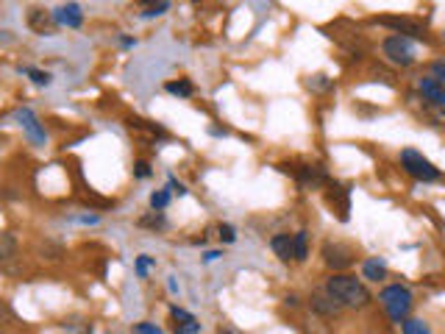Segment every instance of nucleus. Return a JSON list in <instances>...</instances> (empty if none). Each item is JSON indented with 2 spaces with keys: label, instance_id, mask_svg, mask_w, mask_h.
Here are the masks:
<instances>
[{
  "label": "nucleus",
  "instance_id": "nucleus-1",
  "mask_svg": "<svg viewBox=\"0 0 445 334\" xmlns=\"http://www.w3.org/2000/svg\"><path fill=\"white\" fill-rule=\"evenodd\" d=\"M326 295H331L340 306H351V309H365L373 301L370 290L356 276H348V273H334L326 281Z\"/></svg>",
  "mask_w": 445,
  "mask_h": 334
},
{
  "label": "nucleus",
  "instance_id": "nucleus-2",
  "mask_svg": "<svg viewBox=\"0 0 445 334\" xmlns=\"http://www.w3.org/2000/svg\"><path fill=\"white\" fill-rule=\"evenodd\" d=\"M378 301H381V306H384V312L395 320V323H403L406 317H409V312H412V290L409 287H403V284H390V287H384L381 292H378Z\"/></svg>",
  "mask_w": 445,
  "mask_h": 334
},
{
  "label": "nucleus",
  "instance_id": "nucleus-3",
  "mask_svg": "<svg viewBox=\"0 0 445 334\" xmlns=\"http://www.w3.org/2000/svg\"><path fill=\"white\" fill-rule=\"evenodd\" d=\"M401 167H403V173H409L415 182H437L439 179V170L415 148L401 150Z\"/></svg>",
  "mask_w": 445,
  "mask_h": 334
},
{
  "label": "nucleus",
  "instance_id": "nucleus-4",
  "mask_svg": "<svg viewBox=\"0 0 445 334\" xmlns=\"http://www.w3.org/2000/svg\"><path fill=\"white\" fill-rule=\"evenodd\" d=\"M381 53H384L392 64H398V67L415 64V45H412L406 37H398V34L387 37V39L381 42Z\"/></svg>",
  "mask_w": 445,
  "mask_h": 334
},
{
  "label": "nucleus",
  "instance_id": "nucleus-5",
  "mask_svg": "<svg viewBox=\"0 0 445 334\" xmlns=\"http://www.w3.org/2000/svg\"><path fill=\"white\" fill-rule=\"evenodd\" d=\"M376 23L392 28L398 37H406V39L409 37H426V23L415 20V17H378Z\"/></svg>",
  "mask_w": 445,
  "mask_h": 334
},
{
  "label": "nucleus",
  "instance_id": "nucleus-6",
  "mask_svg": "<svg viewBox=\"0 0 445 334\" xmlns=\"http://www.w3.org/2000/svg\"><path fill=\"white\" fill-rule=\"evenodd\" d=\"M17 120H20V125H23V131H26V137L31 139V145H45L48 142V134H45V125L40 123V117L28 109V106H23V109H17Z\"/></svg>",
  "mask_w": 445,
  "mask_h": 334
},
{
  "label": "nucleus",
  "instance_id": "nucleus-7",
  "mask_svg": "<svg viewBox=\"0 0 445 334\" xmlns=\"http://www.w3.org/2000/svg\"><path fill=\"white\" fill-rule=\"evenodd\" d=\"M323 259H326V265L334 267V270H345V267L354 265V254H351L348 248H342V245H334V243H326V245H323Z\"/></svg>",
  "mask_w": 445,
  "mask_h": 334
},
{
  "label": "nucleus",
  "instance_id": "nucleus-8",
  "mask_svg": "<svg viewBox=\"0 0 445 334\" xmlns=\"http://www.w3.org/2000/svg\"><path fill=\"white\" fill-rule=\"evenodd\" d=\"M295 179H298V184L301 187H320L323 182H326V170L323 167H317V164H301V167H295Z\"/></svg>",
  "mask_w": 445,
  "mask_h": 334
},
{
  "label": "nucleus",
  "instance_id": "nucleus-9",
  "mask_svg": "<svg viewBox=\"0 0 445 334\" xmlns=\"http://www.w3.org/2000/svg\"><path fill=\"white\" fill-rule=\"evenodd\" d=\"M53 23L56 26H67V28H81L84 23V12L78 3H67V6H59L53 12Z\"/></svg>",
  "mask_w": 445,
  "mask_h": 334
},
{
  "label": "nucleus",
  "instance_id": "nucleus-10",
  "mask_svg": "<svg viewBox=\"0 0 445 334\" xmlns=\"http://www.w3.org/2000/svg\"><path fill=\"white\" fill-rule=\"evenodd\" d=\"M348 198H351V190H348V187H342V184H331V187H329V204L337 206L340 220H348V212H351Z\"/></svg>",
  "mask_w": 445,
  "mask_h": 334
},
{
  "label": "nucleus",
  "instance_id": "nucleus-11",
  "mask_svg": "<svg viewBox=\"0 0 445 334\" xmlns=\"http://www.w3.org/2000/svg\"><path fill=\"white\" fill-rule=\"evenodd\" d=\"M417 89H420V95H423L428 103H434V106H445V87H442V84H437L431 76H428V78H420V81H417Z\"/></svg>",
  "mask_w": 445,
  "mask_h": 334
},
{
  "label": "nucleus",
  "instance_id": "nucleus-12",
  "mask_svg": "<svg viewBox=\"0 0 445 334\" xmlns=\"http://www.w3.org/2000/svg\"><path fill=\"white\" fill-rule=\"evenodd\" d=\"M362 276H365L367 281H381V279L387 276V262H384L381 256H370V259H365V265H362Z\"/></svg>",
  "mask_w": 445,
  "mask_h": 334
},
{
  "label": "nucleus",
  "instance_id": "nucleus-13",
  "mask_svg": "<svg viewBox=\"0 0 445 334\" xmlns=\"http://www.w3.org/2000/svg\"><path fill=\"white\" fill-rule=\"evenodd\" d=\"M312 309H315L317 315H326V317H331V315H337L342 306H340V304H337L331 295H320V292H317V295H312Z\"/></svg>",
  "mask_w": 445,
  "mask_h": 334
},
{
  "label": "nucleus",
  "instance_id": "nucleus-14",
  "mask_svg": "<svg viewBox=\"0 0 445 334\" xmlns=\"http://www.w3.org/2000/svg\"><path fill=\"white\" fill-rule=\"evenodd\" d=\"M270 248L276 251V256H279L281 262H290V259H293V237H290V234H276V237L270 240Z\"/></svg>",
  "mask_w": 445,
  "mask_h": 334
},
{
  "label": "nucleus",
  "instance_id": "nucleus-15",
  "mask_svg": "<svg viewBox=\"0 0 445 334\" xmlns=\"http://www.w3.org/2000/svg\"><path fill=\"white\" fill-rule=\"evenodd\" d=\"M17 254V240L12 231H0V262H9Z\"/></svg>",
  "mask_w": 445,
  "mask_h": 334
},
{
  "label": "nucleus",
  "instance_id": "nucleus-16",
  "mask_svg": "<svg viewBox=\"0 0 445 334\" xmlns=\"http://www.w3.org/2000/svg\"><path fill=\"white\" fill-rule=\"evenodd\" d=\"M51 20H53V17H48V15L40 12V9H34V12L28 15V26H31L37 34H51Z\"/></svg>",
  "mask_w": 445,
  "mask_h": 334
},
{
  "label": "nucleus",
  "instance_id": "nucleus-17",
  "mask_svg": "<svg viewBox=\"0 0 445 334\" xmlns=\"http://www.w3.org/2000/svg\"><path fill=\"white\" fill-rule=\"evenodd\" d=\"M306 237H309V231H298V234H293V259L295 262H304L306 256H309V248H306Z\"/></svg>",
  "mask_w": 445,
  "mask_h": 334
},
{
  "label": "nucleus",
  "instance_id": "nucleus-18",
  "mask_svg": "<svg viewBox=\"0 0 445 334\" xmlns=\"http://www.w3.org/2000/svg\"><path fill=\"white\" fill-rule=\"evenodd\" d=\"M164 89L170 92V95H178V98H189L192 92H195V87L186 81V78H178V81H167L164 84Z\"/></svg>",
  "mask_w": 445,
  "mask_h": 334
},
{
  "label": "nucleus",
  "instance_id": "nucleus-19",
  "mask_svg": "<svg viewBox=\"0 0 445 334\" xmlns=\"http://www.w3.org/2000/svg\"><path fill=\"white\" fill-rule=\"evenodd\" d=\"M401 328H403V334H431L428 323L420 320V317H406V320L401 323Z\"/></svg>",
  "mask_w": 445,
  "mask_h": 334
},
{
  "label": "nucleus",
  "instance_id": "nucleus-20",
  "mask_svg": "<svg viewBox=\"0 0 445 334\" xmlns=\"http://www.w3.org/2000/svg\"><path fill=\"white\" fill-rule=\"evenodd\" d=\"M142 229H164L167 226V220H164V215L162 212H150V215H142L139 220H137Z\"/></svg>",
  "mask_w": 445,
  "mask_h": 334
},
{
  "label": "nucleus",
  "instance_id": "nucleus-21",
  "mask_svg": "<svg viewBox=\"0 0 445 334\" xmlns=\"http://www.w3.org/2000/svg\"><path fill=\"white\" fill-rule=\"evenodd\" d=\"M20 73H23V76H31V81L40 84V87H48V84L53 81L51 73H42V70H37V67H20Z\"/></svg>",
  "mask_w": 445,
  "mask_h": 334
},
{
  "label": "nucleus",
  "instance_id": "nucleus-22",
  "mask_svg": "<svg viewBox=\"0 0 445 334\" xmlns=\"http://www.w3.org/2000/svg\"><path fill=\"white\" fill-rule=\"evenodd\" d=\"M167 204H170V193H167V190H156V193L150 195V206H153V212H162Z\"/></svg>",
  "mask_w": 445,
  "mask_h": 334
},
{
  "label": "nucleus",
  "instance_id": "nucleus-23",
  "mask_svg": "<svg viewBox=\"0 0 445 334\" xmlns=\"http://www.w3.org/2000/svg\"><path fill=\"white\" fill-rule=\"evenodd\" d=\"M167 9H170V3H150V6H145V9L139 12V17H145V20H148V17H162Z\"/></svg>",
  "mask_w": 445,
  "mask_h": 334
},
{
  "label": "nucleus",
  "instance_id": "nucleus-24",
  "mask_svg": "<svg viewBox=\"0 0 445 334\" xmlns=\"http://www.w3.org/2000/svg\"><path fill=\"white\" fill-rule=\"evenodd\" d=\"M170 315H173L175 326H181V323H192V320H195V315H192V312H186V309H181V306H170Z\"/></svg>",
  "mask_w": 445,
  "mask_h": 334
},
{
  "label": "nucleus",
  "instance_id": "nucleus-25",
  "mask_svg": "<svg viewBox=\"0 0 445 334\" xmlns=\"http://www.w3.org/2000/svg\"><path fill=\"white\" fill-rule=\"evenodd\" d=\"M431 78L445 87V59H437V62L431 64Z\"/></svg>",
  "mask_w": 445,
  "mask_h": 334
},
{
  "label": "nucleus",
  "instance_id": "nucleus-26",
  "mask_svg": "<svg viewBox=\"0 0 445 334\" xmlns=\"http://www.w3.org/2000/svg\"><path fill=\"white\" fill-rule=\"evenodd\" d=\"M150 267H153V259H150L148 254H142V256H137V273H139L142 279L148 276V270H150Z\"/></svg>",
  "mask_w": 445,
  "mask_h": 334
},
{
  "label": "nucleus",
  "instance_id": "nucleus-27",
  "mask_svg": "<svg viewBox=\"0 0 445 334\" xmlns=\"http://www.w3.org/2000/svg\"><path fill=\"white\" fill-rule=\"evenodd\" d=\"M131 331H134V334H164V331H162L156 323H137Z\"/></svg>",
  "mask_w": 445,
  "mask_h": 334
},
{
  "label": "nucleus",
  "instance_id": "nucleus-28",
  "mask_svg": "<svg viewBox=\"0 0 445 334\" xmlns=\"http://www.w3.org/2000/svg\"><path fill=\"white\" fill-rule=\"evenodd\" d=\"M220 240H222V243H234V240H237V231H234V226L222 223V226H220Z\"/></svg>",
  "mask_w": 445,
  "mask_h": 334
},
{
  "label": "nucleus",
  "instance_id": "nucleus-29",
  "mask_svg": "<svg viewBox=\"0 0 445 334\" xmlns=\"http://www.w3.org/2000/svg\"><path fill=\"white\" fill-rule=\"evenodd\" d=\"M134 173H137V179H148V176H150V164H148V161H137Z\"/></svg>",
  "mask_w": 445,
  "mask_h": 334
},
{
  "label": "nucleus",
  "instance_id": "nucleus-30",
  "mask_svg": "<svg viewBox=\"0 0 445 334\" xmlns=\"http://www.w3.org/2000/svg\"><path fill=\"white\" fill-rule=\"evenodd\" d=\"M309 87H315V89H329L331 81H326V76H315V78L309 81Z\"/></svg>",
  "mask_w": 445,
  "mask_h": 334
},
{
  "label": "nucleus",
  "instance_id": "nucleus-31",
  "mask_svg": "<svg viewBox=\"0 0 445 334\" xmlns=\"http://www.w3.org/2000/svg\"><path fill=\"white\" fill-rule=\"evenodd\" d=\"M217 334H243L237 326H232V323H220V328H217Z\"/></svg>",
  "mask_w": 445,
  "mask_h": 334
},
{
  "label": "nucleus",
  "instance_id": "nucleus-32",
  "mask_svg": "<svg viewBox=\"0 0 445 334\" xmlns=\"http://www.w3.org/2000/svg\"><path fill=\"white\" fill-rule=\"evenodd\" d=\"M167 187H170L173 193H178V195H186V187H184V184H178L175 179H170V182H167Z\"/></svg>",
  "mask_w": 445,
  "mask_h": 334
},
{
  "label": "nucleus",
  "instance_id": "nucleus-33",
  "mask_svg": "<svg viewBox=\"0 0 445 334\" xmlns=\"http://www.w3.org/2000/svg\"><path fill=\"white\" fill-rule=\"evenodd\" d=\"M0 317H12V309H9V304H3V301H0Z\"/></svg>",
  "mask_w": 445,
  "mask_h": 334
},
{
  "label": "nucleus",
  "instance_id": "nucleus-34",
  "mask_svg": "<svg viewBox=\"0 0 445 334\" xmlns=\"http://www.w3.org/2000/svg\"><path fill=\"white\" fill-rule=\"evenodd\" d=\"M220 256H222L220 251H206V256H203V259H206V262H214V259H220Z\"/></svg>",
  "mask_w": 445,
  "mask_h": 334
},
{
  "label": "nucleus",
  "instance_id": "nucleus-35",
  "mask_svg": "<svg viewBox=\"0 0 445 334\" xmlns=\"http://www.w3.org/2000/svg\"><path fill=\"white\" fill-rule=\"evenodd\" d=\"M175 334H178V331H175Z\"/></svg>",
  "mask_w": 445,
  "mask_h": 334
},
{
  "label": "nucleus",
  "instance_id": "nucleus-36",
  "mask_svg": "<svg viewBox=\"0 0 445 334\" xmlns=\"http://www.w3.org/2000/svg\"><path fill=\"white\" fill-rule=\"evenodd\" d=\"M442 37H445V34H442Z\"/></svg>",
  "mask_w": 445,
  "mask_h": 334
}]
</instances>
